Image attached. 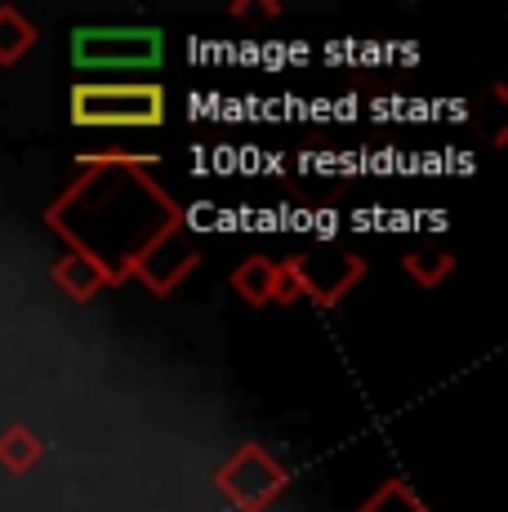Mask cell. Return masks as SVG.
<instances>
[{"label": "cell", "mask_w": 508, "mask_h": 512, "mask_svg": "<svg viewBox=\"0 0 508 512\" xmlns=\"http://www.w3.org/2000/svg\"><path fill=\"white\" fill-rule=\"evenodd\" d=\"M72 125H81V130H156V125H165V90L152 81L76 85Z\"/></svg>", "instance_id": "6da1fadb"}, {"label": "cell", "mask_w": 508, "mask_h": 512, "mask_svg": "<svg viewBox=\"0 0 508 512\" xmlns=\"http://www.w3.org/2000/svg\"><path fill=\"white\" fill-rule=\"evenodd\" d=\"M366 277V259L353 250H299L290 259H281V299L277 303H295L312 299L317 308H335L353 294V285Z\"/></svg>", "instance_id": "7a4b0ae2"}, {"label": "cell", "mask_w": 508, "mask_h": 512, "mask_svg": "<svg viewBox=\"0 0 508 512\" xmlns=\"http://www.w3.org/2000/svg\"><path fill=\"white\" fill-rule=\"evenodd\" d=\"M286 486H290L286 464H281L268 446H259V441L237 446L228 464L214 472V490L237 512H268L286 495Z\"/></svg>", "instance_id": "3957f363"}, {"label": "cell", "mask_w": 508, "mask_h": 512, "mask_svg": "<svg viewBox=\"0 0 508 512\" xmlns=\"http://www.w3.org/2000/svg\"><path fill=\"white\" fill-rule=\"evenodd\" d=\"M165 58V36L156 27H76L72 63L76 67H156Z\"/></svg>", "instance_id": "277c9868"}, {"label": "cell", "mask_w": 508, "mask_h": 512, "mask_svg": "<svg viewBox=\"0 0 508 512\" xmlns=\"http://www.w3.org/2000/svg\"><path fill=\"white\" fill-rule=\"evenodd\" d=\"M232 290L250 308H268V303L281 299V263L268 259V254H250V259H241L232 268Z\"/></svg>", "instance_id": "5b68a950"}, {"label": "cell", "mask_w": 508, "mask_h": 512, "mask_svg": "<svg viewBox=\"0 0 508 512\" xmlns=\"http://www.w3.org/2000/svg\"><path fill=\"white\" fill-rule=\"evenodd\" d=\"M50 281H54L72 303L99 299V290H107V285H112V281H107V272L90 259V254H81V250L63 254V259H58L54 268H50Z\"/></svg>", "instance_id": "8992f818"}, {"label": "cell", "mask_w": 508, "mask_h": 512, "mask_svg": "<svg viewBox=\"0 0 508 512\" xmlns=\"http://www.w3.org/2000/svg\"><path fill=\"white\" fill-rule=\"evenodd\" d=\"M41 459H45V441L36 437L27 423H9V428H0V468H5L9 477H27Z\"/></svg>", "instance_id": "52a82bcc"}, {"label": "cell", "mask_w": 508, "mask_h": 512, "mask_svg": "<svg viewBox=\"0 0 508 512\" xmlns=\"http://www.w3.org/2000/svg\"><path fill=\"white\" fill-rule=\"evenodd\" d=\"M402 272L419 290H437L455 272V250H446V245H415V250L402 254Z\"/></svg>", "instance_id": "ba28073f"}, {"label": "cell", "mask_w": 508, "mask_h": 512, "mask_svg": "<svg viewBox=\"0 0 508 512\" xmlns=\"http://www.w3.org/2000/svg\"><path fill=\"white\" fill-rule=\"evenodd\" d=\"M32 45H36V27L14 5H0V67L23 63L32 54Z\"/></svg>", "instance_id": "9c48e42d"}, {"label": "cell", "mask_w": 508, "mask_h": 512, "mask_svg": "<svg viewBox=\"0 0 508 512\" xmlns=\"http://www.w3.org/2000/svg\"><path fill=\"white\" fill-rule=\"evenodd\" d=\"M357 512H428V504L419 499V490L402 477H388L384 486L370 490V499Z\"/></svg>", "instance_id": "30bf717a"}, {"label": "cell", "mask_w": 508, "mask_h": 512, "mask_svg": "<svg viewBox=\"0 0 508 512\" xmlns=\"http://www.w3.org/2000/svg\"><path fill=\"white\" fill-rule=\"evenodd\" d=\"M228 14L232 18H277L281 5H277V0H237Z\"/></svg>", "instance_id": "8fae6325"}]
</instances>
